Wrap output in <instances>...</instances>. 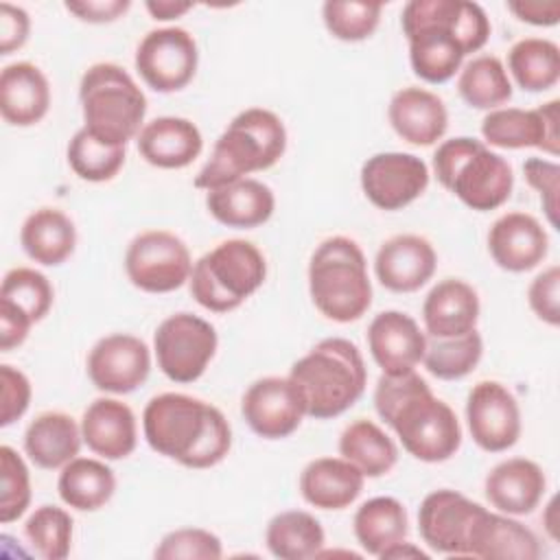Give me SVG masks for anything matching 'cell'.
<instances>
[{
	"label": "cell",
	"instance_id": "obj_1",
	"mask_svg": "<svg viewBox=\"0 0 560 560\" xmlns=\"http://www.w3.org/2000/svg\"><path fill=\"white\" fill-rule=\"evenodd\" d=\"M400 26L411 70L427 83H446L490 37L486 11L470 0H411L402 7Z\"/></svg>",
	"mask_w": 560,
	"mask_h": 560
},
{
	"label": "cell",
	"instance_id": "obj_2",
	"mask_svg": "<svg viewBox=\"0 0 560 560\" xmlns=\"http://www.w3.org/2000/svg\"><path fill=\"white\" fill-rule=\"evenodd\" d=\"M374 407L394 429L402 448L420 462H446L462 446V427L455 411L431 392L416 370L396 376L381 374Z\"/></svg>",
	"mask_w": 560,
	"mask_h": 560
},
{
	"label": "cell",
	"instance_id": "obj_3",
	"mask_svg": "<svg viewBox=\"0 0 560 560\" xmlns=\"http://www.w3.org/2000/svg\"><path fill=\"white\" fill-rule=\"evenodd\" d=\"M142 433L158 455L186 468L217 466L232 448V427L221 409L179 392H164L147 402Z\"/></svg>",
	"mask_w": 560,
	"mask_h": 560
},
{
	"label": "cell",
	"instance_id": "obj_4",
	"mask_svg": "<svg viewBox=\"0 0 560 560\" xmlns=\"http://www.w3.org/2000/svg\"><path fill=\"white\" fill-rule=\"evenodd\" d=\"M308 418L328 420L348 411L365 392L361 350L343 337H328L300 357L289 372Z\"/></svg>",
	"mask_w": 560,
	"mask_h": 560
},
{
	"label": "cell",
	"instance_id": "obj_5",
	"mask_svg": "<svg viewBox=\"0 0 560 560\" xmlns=\"http://www.w3.org/2000/svg\"><path fill=\"white\" fill-rule=\"evenodd\" d=\"M287 151V129L278 114L265 107L243 109L217 138L210 160L195 175V188L212 190L271 168Z\"/></svg>",
	"mask_w": 560,
	"mask_h": 560
},
{
	"label": "cell",
	"instance_id": "obj_6",
	"mask_svg": "<svg viewBox=\"0 0 560 560\" xmlns=\"http://www.w3.org/2000/svg\"><path fill=\"white\" fill-rule=\"evenodd\" d=\"M308 293L326 319L348 324L365 315L372 304V282L357 241L330 236L315 247L308 262Z\"/></svg>",
	"mask_w": 560,
	"mask_h": 560
},
{
	"label": "cell",
	"instance_id": "obj_7",
	"mask_svg": "<svg viewBox=\"0 0 560 560\" xmlns=\"http://www.w3.org/2000/svg\"><path fill=\"white\" fill-rule=\"evenodd\" d=\"M433 173L446 190L477 212L501 208L514 188L510 162L468 136L444 140L438 147Z\"/></svg>",
	"mask_w": 560,
	"mask_h": 560
},
{
	"label": "cell",
	"instance_id": "obj_8",
	"mask_svg": "<svg viewBox=\"0 0 560 560\" xmlns=\"http://www.w3.org/2000/svg\"><path fill=\"white\" fill-rule=\"evenodd\" d=\"M83 127L107 144L125 147L144 127L147 96L118 63L90 66L79 83Z\"/></svg>",
	"mask_w": 560,
	"mask_h": 560
},
{
	"label": "cell",
	"instance_id": "obj_9",
	"mask_svg": "<svg viewBox=\"0 0 560 560\" xmlns=\"http://www.w3.org/2000/svg\"><path fill=\"white\" fill-rule=\"evenodd\" d=\"M267 278L262 252L245 238H228L206 252L190 271V295L212 313H230Z\"/></svg>",
	"mask_w": 560,
	"mask_h": 560
},
{
	"label": "cell",
	"instance_id": "obj_10",
	"mask_svg": "<svg viewBox=\"0 0 560 560\" xmlns=\"http://www.w3.org/2000/svg\"><path fill=\"white\" fill-rule=\"evenodd\" d=\"M217 346L214 326L186 311L162 319L153 335L158 368L175 383L197 381L212 361Z\"/></svg>",
	"mask_w": 560,
	"mask_h": 560
},
{
	"label": "cell",
	"instance_id": "obj_11",
	"mask_svg": "<svg viewBox=\"0 0 560 560\" xmlns=\"http://www.w3.org/2000/svg\"><path fill=\"white\" fill-rule=\"evenodd\" d=\"M129 282L147 293H171L190 280L192 258L186 243L166 230L138 234L125 252Z\"/></svg>",
	"mask_w": 560,
	"mask_h": 560
},
{
	"label": "cell",
	"instance_id": "obj_12",
	"mask_svg": "<svg viewBox=\"0 0 560 560\" xmlns=\"http://www.w3.org/2000/svg\"><path fill=\"white\" fill-rule=\"evenodd\" d=\"M136 70L142 81L162 94L184 90L199 63V52L192 35L179 26L149 31L136 48Z\"/></svg>",
	"mask_w": 560,
	"mask_h": 560
},
{
	"label": "cell",
	"instance_id": "obj_13",
	"mask_svg": "<svg viewBox=\"0 0 560 560\" xmlns=\"http://www.w3.org/2000/svg\"><path fill=\"white\" fill-rule=\"evenodd\" d=\"M483 514L486 508L462 492L433 490L418 508V532L433 551L468 558L472 534Z\"/></svg>",
	"mask_w": 560,
	"mask_h": 560
},
{
	"label": "cell",
	"instance_id": "obj_14",
	"mask_svg": "<svg viewBox=\"0 0 560 560\" xmlns=\"http://www.w3.org/2000/svg\"><path fill=\"white\" fill-rule=\"evenodd\" d=\"M429 186V166L413 153L385 151L361 166V188L368 201L381 210H402Z\"/></svg>",
	"mask_w": 560,
	"mask_h": 560
},
{
	"label": "cell",
	"instance_id": "obj_15",
	"mask_svg": "<svg viewBox=\"0 0 560 560\" xmlns=\"http://www.w3.org/2000/svg\"><path fill=\"white\" fill-rule=\"evenodd\" d=\"M466 422L475 444L488 453H503L521 438L518 402L497 381H479L468 392Z\"/></svg>",
	"mask_w": 560,
	"mask_h": 560
},
{
	"label": "cell",
	"instance_id": "obj_16",
	"mask_svg": "<svg viewBox=\"0 0 560 560\" xmlns=\"http://www.w3.org/2000/svg\"><path fill=\"white\" fill-rule=\"evenodd\" d=\"M241 413L249 429L265 440L289 438L306 416L304 400L289 376L254 381L243 394Z\"/></svg>",
	"mask_w": 560,
	"mask_h": 560
},
{
	"label": "cell",
	"instance_id": "obj_17",
	"mask_svg": "<svg viewBox=\"0 0 560 560\" xmlns=\"http://www.w3.org/2000/svg\"><path fill=\"white\" fill-rule=\"evenodd\" d=\"M558 101L538 105L536 109L497 107L481 120V136L490 147L499 149H540L549 155L560 151Z\"/></svg>",
	"mask_w": 560,
	"mask_h": 560
},
{
	"label": "cell",
	"instance_id": "obj_18",
	"mask_svg": "<svg viewBox=\"0 0 560 560\" xmlns=\"http://www.w3.org/2000/svg\"><path fill=\"white\" fill-rule=\"evenodd\" d=\"M149 346L136 335H107L88 354V376L101 392L129 394L149 378Z\"/></svg>",
	"mask_w": 560,
	"mask_h": 560
},
{
	"label": "cell",
	"instance_id": "obj_19",
	"mask_svg": "<svg viewBox=\"0 0 560 560\" xmlns=\"http://www.w3.org/2000/svg\"><path fill=\"white\" fill-rule=\"evenodd\" d=\"M368 348L383 374L396 376L416 370L427 350V335L402 311H383L368 326Z\"/></svg>",
	"mask_w": 560,
	"mask_h": 560
},
{
	"label": "cell",
	"instance_id": "obj_20",
	"mask_svg": "<svg viewBox=\"0 0 560 560\" xmlns=\"http://www.w3.org/2000/svg\"><path fill=\"white\" fill-rule=\"evenodd\" d=\"M438 267L433 245L418 234H396L387 238L374 258L376 280L394 293H413L424 287Z\"/></svg>",
	"mask_w": 560,
	"mask_h": 560
},
{
	"label": "cell",
	"instance_id": "obj_21",
	"mask_svg": "<svg viewBox=\"0 0 560 560\" xmlns=\"http://www.w3.org/2000/svg\"><path fill=\"white\" fill-rule=\"evenodd\" d=\"M488 252L501 269L523 273L545 260L549 236L536 217L527 212H508L492 223L488 232Z\"/></svg>",
	"mask_w": 560,
	"mask_h": 560
},
{
	"label": "cell",
	"instance_id": "obj_22",
	"mask_svg": "<svg viewBox=\"0 0 560 560\" xmlns=\"http://www.w3.org/2000/svg\"><path fill=\"white\" fill-rule=\"evenodd\" d=\"M547 477L542 468L527 457H510L497 464L486 481V499L494 510L508 516L532 514L542 501Z\"/></svg>",
	"mask_w": 560,
	"mask_h": 560
},
{
	"label": "cell",
	"instance_id": "obj_23",
	"mask_svg": "<svg viewBox=\"0 0 560 560\" xmlns=\"http://www.w3.org/2000/svg\"><path fill=\"white\" fill-rule=\"evenodd\" d=\"M88 448L103 459H125L138 444V424L129 405L116 398H96L81 418Z\"/></svg>",
	"mask_w": 560,
	"mask_h": 560
},
{
	"label": "cell",
	"instance_id": "obj_24",
	"mask_svg": "<svg viewBox=\"0 0 560 560\" xmlns=\"http://www.w3.org/2000/svg\"><path fill=\"white\" fill-rule=\"evenodd\" d=\"M479 311V295L468 282L459 278H444L424 298V330L433 339L466 335L475 330Z\"/></svg>",
	"mask_w": 560,
	"mask_h": 560
},
{
	"label": "cell",
	"instance_id": "obj_25",
	"mask_svg": "<svg viewBox=\"0 0 560 560\" xmlns=\"http://www.w3.org/2000/svg\"><path fill=\"white\" fill-rule=\"evenodd\" d=\"M392 129L409 144L431 147L448 127V112L444 101L424 88L398 90L387 107Z\"/></svg>",
	"mask_w": 560,
	"mask_h": 560
},
{
	"label": "cell",
	"instance_id": "obj_26",
	"mask_svg": "<svg viewBox=\"0 0 560 560\" xmlns=\"http://www.w3.org/2000/svg\"><path fill=\"white\" fill-rule=\"evenodd\" d=\"M138 153L158 168H184L199 158L203 138L197 125L182 116H160L138 133Z\"/></svg>",
	"mask_w": 560,
	"mask_h": 560
},
{
	"label": "cell",
	"instance_id": "obj_27",
	"mask_svg": "<svg viewBox=\"0 0 560 560\" xmlns=\"http://www.w3.org/2000/svg\"><path fill=\"white\" fill-rule=\"evenodd\" d=\"M50 107L46 74L31 61H15L0 72V114L13 127L39 122Z\"/></svg>",
	"mask_w": 560,
	"mask_h": 560
},
{
	"label": "cell",
	"instance_id": "obj_28",
	"mask_svg": "<svg viewBox=\"0 0 560 560\" xmlns=\"http://www.w3.org/2000/svg\"><path fill=\"white\" fill-rule=\"evenodd\" d=\"M363 472L343 457H317L300 475L304 501L317 510H343L363 490Z\"/></svg>",
	"mask_w": 560,
	"mask_h": 560
},
{
	"label": "cell",
	"instance_id": "obj_29",
	"mask_svg": "<svg viewBox=\"0 0 560 560\" xmlns=\"http://www.w3.org/2000/svg\"><path fill=\"white\" fill-rule=\"evenodd\" d=\"M208 212L228 228H258L267 223L276 208L273 190L252 177H243L206 192Z\"/></svg>",
	"mask_w": 560,
	"mask_h": 560
},
{
	"label": "cell",
	"instance_id": "obj_30",
	"mask_svg": "<svg viewBox=\"0 0 560 560\" xmlns=\"http://www.w3.org/2000/svg\"><path fill=\"white\" fill-rule=\"evenodd\" d=\"M81 442V424L63 411H44L24 431L28 459L44 470L63 468L79 455Z\"/></svg>",
	"mask_w": 560,
	"mask_h": 560
},
{
	"label": "cell",
	"instance_id": "obj_31",
	"mask_svg": "<svg viewBox=\"0 0 560 560\" xmlns=\"http://www.w3.org/2000/svg\"><path fill=\"white\" fill-rule=\"evenodd\" d=\"M468 558L538 560L540 545L536 534L521 521L486 510L472 534Z\"/></svg>",
	"mask_w": 560,
	"mask_h": 560
},
{
	"label": "cell",
	"instance_id": "obj_32",
	"mask_svg": "<svg viewBox=\"0 0 560 560\" xmlns=\"http://www.w3.org/2000/svg\"><path fill=\"white\" fill-rule=\"evenodd\" d=\"M20 243L31 260L46 267H57L72 256L77 245V228L59 208H39L24 219Z\"/></svg>",
	"mask_w": 560,
	"mask_h": 560
},
{
	"label": "cell",
	"instance_id": "obj_33",
	"mask_svg": "<svg viewBox=\"0 0 560 560\" xmlns=\"http://www.w3.org/2000/svg\"><path fill=\"white\" fill-rule=\"evenodd\" d=\"M57 490L68 508L79 512H94L114 497L116 475L101 459L74 457L61 468Z\"/></svg>",
	"mask_w": 560,
	"mask_h": 560
},
{
	"label": "cell",
	"instance_id": "obj_34",
	"mask_svg": "<svg viewBox=\"0 0 560 560\" xmlns=\"http://www.w3.org/2000/svg\"><path fill=\"white\" fill-rule=\"evenodd\" d=\"M354 536L370 556H381L407 538L409 518L405 505L394 497H374L361 503L352 518Z\"/></svg>",
	"mask_w": 560,
	"mask_h": 560
},
{
	"label": "cell",
	"instance_id": "obj_35",
	"mask_svg": "<svg viewBox=\"0 0 560 560\" xmlns=\"http://www.w3.org/2000/svg\"><path fill=\"white\" fill-rule=\"evenodd\" d=\"M339 453L354 464L363 477H383L398 462L394 440L372 420H354L339 435Z\"/></svg>",
	"mask_w": 560,
	"mask_h": 560
},
{
	"label": "cell",
	"instance_id": "obj_36",
	"mask_svg": "<svg viewBox=\"0 0 560 560\" xmlns=\"http://www.w3.org/2000/svg\"><path fill=\"white\" fill-rule=\"evenodd\" d=\"M265 542L280 560H306L322 553L326 542L322 523L304 510H287L267 523Z\"/></svg>",
	"mask_w": 560,
	"mask_h": 560
},
{
	"label": "cell",
	"instance_id": "obj_37",
	"mask_svg": "<svg viewBox=\"0 0 560 560\" xmlns=\"http://www.w3.org/2000/svg\"><path fill=\"white\" fill-rule=\"evenodd\" d=\"M508 68L525 92H545L560 79V48L545 37L518 39L508 52Z\"/></svg>",
	"mask_w": 560,
	"mask_h": 560
},
{
	"label": "cell",
	"instance_id": "obj_38",
	"mask_svg": "<svg viewBox=\"0 0 560 560\" xmlns=\"http://www.w3.org/2000/svg\"><path fill=\"white\" fill-rule=\"evenodd\" d=\"M459 96L475 109H497L512 98V81L505 66L494 55L468 61L457 79Z\"/></svg>",
	"mask_w": 560,
	"mask_h": 560
},
{
	"label": "cell",
	"instance_id": "obj_39",
	"mask_svg": "<svg viewBox=\"0 0 560 560\" xmlns=\"http://www.w3.org/2000/svg\"><path fill=\"white\" fill-rule=\"evenodd\" d=\"M483 354V339L475 330L459 335V337H448V339H427V350H424V368L429 374L442 381H457L468 376L477 363L481 361Z\"/></svg>",
	"mask_w": 560,
	"mask_h": 560
},
{
	"label": "cell",
	"instance_id": "obj_40",
	"mask_svg": "<svg viewBox=\"0 0 560 560\" xmlns=\"http://www.w3.org/2000/svg\"><path fill=\"white\" fill-rule=\"evenodd\" d=\"M68 164L85 182H109L125 164V147L107 144L81 127L68 144Z\"/></svg>",
	"mask_w": 560,
	"mask_h": 560
},
{
	"label": "cell",
	"instance_id": "obj_41",
	"mask_svg": "<svg viewBox=\"0 0 560 560\" xmlns=\"http://www.w3.org/2000/svg\"><path fill=\"white\" fill-rule=\"evenodd\" d=\"M55 291L50 280L31 267H15L7 271L0 287V302L22 311L33 324L44 319L52 306Z\"/></svg>",
	"mask_w": 560,
	"mask_h": 560
},
{
	"label": "cell",
	"instance_id": "obj_42",
	"mask_svg": "<svg viewBox=\"0 0 560 560\" xmlns=\"http://www.w3.org/2000/svg\"><path fill=\"white\" fill-rule=\"evenodd\" d=\"M24 536L44 560H63L72 547V516L57 505H39L24 523Z\"/></svg>",
	"mask_w": 560,
	"mask_h": 560
},
{
	"label": "cell",
	"instance_id": "obj_43",
	"mask_svg": "<svg viewBox=\"0 0 560 560\" xmlns=\"http://www.w3.org/2000/svg\"><path fill=\"white\" fill-rule=\"evenodd\" d=\"M381 2L361 0H328L322 7V18L328 33L341 42L368 39L381 22Z\"/></svg>",
	"mask_w": 560,
	"mask_h": 560
},
{
	"label": "cell",
	"instance_id": "obj_44",
	"mask_svg": "<svg viewBox=\"0 0 560 560\" xmlns=\"http://www.w3.org/2000/svg\"><path fill=\"white\" fill-rule=\"evenodd\" d=\"M31 505V475L22 455L0 446V523L18 521Z\"/></svg>",
	"mask_w": 560,
	"mask_h": 560
},
{
	"label": "cell",
	"instance_id": "obj_45",
	"mask_svg": "<svg viewBox=\"0 0 560 560\" xmlns=\"http://www.w3.org/2000/svg\"><path fill=\"white\" fill-rule=\"evenodd\" d=\"M153 556L160 560H217L223 556V545L208 529L179 527L160 540Z\"/></svg>",
	"mask_w": 560,
	"mask_h": 560
},
{
	"label": "cell",
	"instance_id": "obj_46",
	"mask_svg": "<svg viewBox=\"0 0 560 560\" xmlns=\"http://www.w3.org/2000/svg\"><path fill=\"white\" fill-rule=\"evenodd\" d=\"M31 394V381L22 370L0 365V427H9L26 413Z\"/></svg>",
	"mask_w": 560,
	"mask_h": 560
},
{
	"label": "cell",
	"instance_id": "obj_47",
	"mask_svg": "<svg viewBox=\"0 0 560 560\" xmlns=\"http://www.w3.org/2000/svg\"><path fill=\"white\" fill-rule=\"evenodd\" d=\"M529 308L549 326L560 324V267L551 265L540 271L527 289Z\"/></svg>",
	"mask_w": 560,
	"mask_h": 560
},
{
	"label": "cell",
	"instance_id": "obj_48",
	"mask_svg": "<svg viewBox=\"0 0 560 560\" xmlns=\"http://www.w3.org/2000/svg\"><path fill=\"white\" fill-rule=\"evenodd\" d=\"M523 173L527 184L538 190L542 210L549 219V223L558 225V188H560V166L551 160L542 158H529L523 164Z\"/></svg>",
	"mask_w": 560,
	"mask_h": 560
},
{
	"label": "cell",
	"instance_id": "obj_49",
	"mask_svg": "<svg viewBox=\"0 0 560 560\" xmlns=\"http://www.w3.org/2000/svg\"><path fill=\"white\" fill-rule=\"evenodd\" d=\"M31 18L22 7L11 2L0 4V55H11L28 39Z\"/></svg>",
	"mask_w": 560,
	"mask_h": 560
},
{
	"label": "cell",
	"instance_id": "obj_50",
	"mask_svg": "<svg viewBox=\"0 0 560 560\" xmlns=\"http://www.w3.org/2000/svg\"><path fill=\"white\" fill-rule=\"evenodd\" d=\"M66 11L90 24H105L122 18L131 2L129 0H68Z\"/></svg>",
	"mask_w": 560,
	"mask_h": 560
},
{
	"label": "cell",
	"instance_id": "obj_51",
	"mask_svg": "<svg viewBox=\"0 0 560 560\" xmlns=\"http://www.w3.org/2000/svg\"><path fill=\"white\" fill-rule=\"evenodd\" d=\"M33 322L18 308L0 302V350L9 352L24 343Z\"/></svg>",
	"mask_w": 560,
	"mask_h": 560
},
{
	"label": "cell",
	"instance_id": "obj_52",
	"mask_svg": "<svg viewBox=\"0 0 560 560\" xmlns=\"http://www.w3.org/2000/svg\"><path fill=\"white\" fill-rule=\"evenodd\" d=\"M508 9L521 22H527L534 26H553L560 22V2L558 0H549V2L512 0V2H508Z\"/></svg>",
	"mask_w": 560,
	"mask_h": 560
},
{
	"label": "cell",
	"instance_id": "obj_53",
	"mask_svg": "<svg viewBox=\"0 0 560 560\" xmlns=\"http://www.w3.org/2000/svg\"><path fill=\"white\" fill-rule=\"evenodd\" d=\"M192 7H195L192 2H184V0H147L144 2V9L151 13V18L160 20V22L182 18Z\"/></svg>",
	"mask_w": 560,
	"mask_h": 560
},
{
	"label": "cell",
	"instance_id": "obj_54",
	"mask_svg": "<svg viewBox=\"0 0 560 560\" xmlns=\"http://www.w3.org/2000/svg\"><path fill=\"white\" fill-rule=\"evenodd\" d=\"M378 558H429V553L427 551H422L420 547H416V545H411V542H407V540H400V542H396V545H392L389 549H385Z\"/></svg>",
	"mask_w": 560,
	"mask_h": 560
}]
</instances>
